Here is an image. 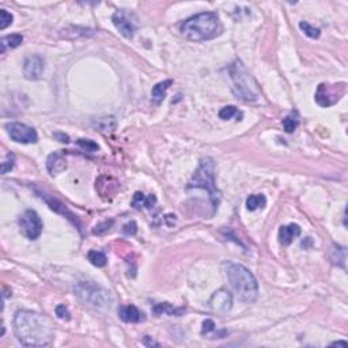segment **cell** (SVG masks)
Listing matches in <instances>:
<instances>
[{
	"label": "cell",
	"mask_w": 348,
	"mask_h": 348,
	"mask_svg": "<svg viewBox=\"0 0 348 348\" xmlns=\"http://www.w3.org/2000/svg\"><path fill=\"white\" fill-rule=\"evenodd\" d=\"M330 261L333 265L345 268V261H347V249L344 246L333 245L330 249Z\"/></svg>",
	"instance_id": "obj_19"
},
{
	"label": "cell",
	"mask_w": 348,
	"mask_h": 348,
	"mask_svg": "<svg viewBox=\"0 0 348 348\" xmlns=\"http://www.w3.org/2000/svg\"><path fill=\"white\" fill-rule=\"evenodd\" d=\"M41 195V199L43 200H45L47 202V204L49 206V207L52 208L53 211H56L57 214H63L64 217L68 218L74 225H76V226H79V222H78V219L75 218V215L72 214L71 211H68V208L63 204V203H60L57 199L52 198V196H48V195H44V193H40Z\"/></svg>",
	"instance_id": "obj_15"
},
{
	"label": "cell",
	"mask_w": 348,
	"mask_h": 348,
	"mask_svg": "<svg viewBox=\"0 0 348 348\" xmlns=\"http://www.w3.org/2000/svg\"><path fill=\"white\" fill-rule=\"evenodd\" d=\"M14 165L15 156L10 152V154H7V156H6V160H3V163H2V174H7L9 171H11V170L14 169Z\"/></svg>",
	"instance_id": "obj_28"
},
{
	"label": "cell",
	"mask_w": 348,
	"mask_h": 348,
	"mask_svg": "<svg viewBox=\"0 0 348 348\" xmlns=\"http://www.w3.org/2000/svg\"><path fill=\"white\" fill-rule=\"evenodd\" d=\"M6 131L9 136L17 143H24V144H30V143H37L38 135L36 129L29 127L22 122H9L6 124Z\"/></svg>",
	"instance_id": "obj_9"
},
{
	"label": "cell",
	"mask_w": 348,
	"mask_h": 348,
	"mask_svg": "<svg viewBox=\"0 0 348 348\" xmlns=\"http://www.w3.org/2000/svg\"><path fill=\"white\" fill-rule=\"evenodd\" d=\"M215 330V322L212 320H204L203 321V328H202V333L207 334L211 333Z\"/></svg>",
	"instance_id": "obj_32"
},
{
	"label": "cell",
	"mask_w": 348,
	"mask_h": 348,
	"mask_svg": "<svg viewBox=\"0 0 348 348\" xmlns=\"http://www.w3.org/2000/svg\"><path fill=\"white\" fill-rule=\"evenodd\" d=\"M14 330L19 343L26 347H45L52 343L55 330L45 315L30 310H19L14 317Z\"/></svg>",
	"instance_id": "obj_1"
},
{
	"label": "cell",
	"mask_w": 348,
	"mask_h": 348,
	"mask_svg": "<svg viewBox=\"0 0 348 348\" xmlns=\"http://www.w3.org/2000/svg\"><path fill=\"white\" fill-rule=\"evenodd\" d=\"M185 311L184 307L181 309H177L174 307L173 305L170 303H155L152 306V313L155 315H162V314H167V315H181Z\"/></svg>",
	"instance_id": "obj_20"
},
{
	"label": "cell",
	"mask_w": 348,
	"mask_h": 348,
	"mask_svg": "<svg viewBox=\"0 0 348 348\" xmlns=\"http://www.w3.org/2000/svg\"><path fill=\"white\" fill-rule=\"evenodd\" d=\"M181 32L191 41H208L223 32L221 18L217 13H200L187 19Z\"/></svg>",
	"instance_id": "obj_2"
},
{
	"label": "cell",
	"mask_w": 348,
	"mask_h": 348,
	"mask_svg": "<svg viewBox=\"0 0 348 348\" xmlns=\"http://www.w3.org/2000/svg\"><path fill=\"white\" fill-rule=\"evenodd\" d=\"M226 275L231 287L238 296V299L245 303H252L259 296V283L249 269L235 263L225 264Z\"/></svg>",
	"instance_id": "obj_3"
},
{
	"label": "cell",
	"mask_w": 348,
	"mask_h": 348,
	"mask_svg": "<svg viewBox=\"0 0 348 348\" xmlns=\"http://www.w3.org/2000/svg\"><path fill=\"white\" fill-rule=\"evenodd\" d=\"M112 226H113V221L102 222V223H99L98 226L94 227L93 233H94L95 235H102V234H105V233H108Z\"/></svg>",
	"instance_id": "obj_29"
},
{
	"label": "cell",
	"mask_w": 348,
	"mask_h": 348,
	"mask_svg": "<svg viewBox=\"0 0 348 348\" xmlns=\"http://www.w3.org/2000/svg\"><path fill=\"white\" fill-rule=\"evenodd\" d=\"M122 231H124V234H127V235H135L137 233L136 223H135L133 221L129 222V223H127L125 226L122 227Z\"/></svg>",
	"instance_id": "obj_33"
},
{
	"label": "cell",
	"mask_w": 348,
	"mask_h": 348,
	"mask_svg": "<svg viewBox=\"0 0 348 348\" xmlns=\"http://www.w3.org/2000/svg\"><path fill=\"white\" fill-rule=\"evenodd\" d=\"M332 347H343V348H347L348 347V343L347 341H334V343L330 344Z\"/></svg>",
	"instance_id": "obj_34"
},
{
	"label": "cell",
	"mask_w": 348,
	"mask_h": 348,
	"mask_svg": "<svg viewBox=\"0 0 348 348\" xmlns=\"http://www.w3.org/2000/svg\"><path fill=\"white\" fill-rule=\"evenodd\" d=\"M156 203V198L154 195H148L146 196L144 193L141 192H136L133 195V200H132V206L137 210H140L141 207L143 208H152L155 206Z\"/></svg>",
	"instance_id": "obj_17"
},
{
	"label": "cell",
	"mask_w": 348,
	"mask_h": 348,
	"mask_svg": "<svg viewBox=\"0 0 348 348\" xmlns=\"http://www.w3.org/2000/svg\"><path fill=\"white\" fill-rule=\"evenodd\" d=\"M171 85H173V80L167 79V80H163V82H159V83H156V85L152 87V93H151V95H152V101H154L156 105H159L160 102L165 99L166 91L169 90V87Z\"/></svg>",
	"instance_id": "obj_18"
},
{
	"label": "cell",
	"mask_w": 348,
	"mask_h": 348,
	"mask_svg": "<svg viewBox=\"0 0 348 348\" xmlns=\"http://www.w3.org/2000/svg\"><path fill=\"white\" fill-rule=\"evenodd\" d=\"M76 144L80 146L82 148H85L87 151H97L98 150V144L93 140H87V139H79L76 140Z\"/></svg>",
	"instance_id": "obj_30"
},
{
	"label": "cell",
	"mask_w": 348,
	"mask_h": 348,
	"mask_svg": "<svg viewBox=\"0 0 348 348\" xmlns=\"http://www.w3.org/2000/svg\"><path fill=\"white\" fill-rule=\"evenodd\" d=\"M299 29H301L302 32H303L307 37H310V38H318L321 36L320 29L311 26L310 24H307V22H305V21L299 22Z\"/></svg>",
	"instance_id": "obj_26"
},
{
	"label": "cell",
	"mask_w": 348,
	"mask_h": 348,
	"mask_svg": "<svg viewBox=\"0 0 348 348\" xmlns=\"http://www.w3.org/2000/svg\"><path fill=\"white\" fill-rule=\"evenodd\" d=\"M14 17L13 14H10L7 10H0V30H5L13 24Z\"/></svg>",
	"instance_id": "obj_27"
},
{
	"label": "cell",
	"mask_w": 348,
	"mask_h": 348,
	"mask_svg": "<svg viewBox=\"0 0 348 348\" xmlns=\"http://www.w3.org/2000/svg\"><path fill=\"white\" fill-rule=\"evenodd\" d=\"M267 206V198L264 195H250L246 199V208L249 211H256L259 208H264Z\"/></svg>",
	"instance_id": "obj_22"
},
{
	"label": "cell",
	"mask_w": 348,
	"mask_h": 348,
	"mask_svg": "<svg viewBox=\"0 0 348 348\" xmlns=\"http://www.w3.org/2000/svg\"><path fill=\"white\" fill-rule=\"evenodd\" d=\"M208 306H210V309H211L212 311H217V313H227V311L231 309V306H233V295L230 294V291H227L225 288L218 290V291L214 292L211 298H210Z\"/></svg>",
	"instance_id": "obj_12"
},
{
	"label": "cell",
	"mask_w": 348,
	"mask_h": 348,
	"mask_svg": "<svg viewBox=\"0 0 348 348\" xmlns=\"http://www.w3.org/2000/svg\"><path fill=\"white\" fill-rule=\"evenodd\" d=\"M118 315L124 322H140L144 320V314L135 305H122L118 307Z\"/></svg>",
	"instance_id": "obj_14"
},
{
	"label": "cell",
	"mask_w": 348,
	"mask_h": 348,
	"mask_svg": "<svg viewBox=\"0 0 348 348\" xmlns=\"http://www.w3.org/2000/svg\"><path fill=\"white\" fill-rule=\"evenodd\" d=\"M56 315L60 318V320H66L70 321L71 320V313L70 310L67 309L66 305H59L56 307Z\"/></svg>",
	"instance_id": "obj_31"
},
{
	"label": "cell",
	"mask_w": 348,
	"mask_h": 348,
	"mask_svg": "<svg viewBox=\"0 0 348 348\" xmlns=\"http://www.w3.org/2000/svg\"><path fill=\"white\" fill-rule=\"evenodd\" d=\"M47 169L51 176H56V174L61 173V171H64L67 169L66 155H64L63 151L52 152L51 155L48 156Z\"/></svg>",
	"instance_id": "obj_13"
},
{
	"label": "cell",
	"mask_w": 348,
	"mask_h": 348,
	"mask_svg": "<svg viewBox=\"0 0 348 348\" xmlns=\"http://www.w3.org/2000/svg\"><path fill=\"white\" fill-rule=\"evenodd\" d=\"M55 136L59 137V139H61V140H63V143H68V141H70V137L67 136V135H64V133H56Z\"/></svg>",
	"instance_id": "obj_35"
},
{
	"label": "cell",
	"mask_w": 348,
	"mask_h": 348,
	"mask_svg": "<svg viewBox=\"0 0 348 348\" xmlns=\"http://www.w3.org/2000/svg\"><path fill=\"white\" fill-rule=\"evenodd\" d=\"M188 189H204L210 195L212 204V214H215L218 206L221 203V192L215 185V162L212 158L207 156L200 160L198 170L195 171L193 177L189 181Z\"/></svg>",
	"instance_id": "obj_5"
},
{
	"label": "cell",
	"mask_w": 348,
	"mask_h": 348,
	"mask_svg": "<svg viewBox=\"0 0 348 348\" xmlns=\"http://www.w3.org/2000/svg\"><path fill=\"white\" fill-rule=\"evenodd\" d=\"M219 117L222 120H231L233 117H237L240 120V118H242V113L237 109V106L230 105V106H225V108L219 110Z\"/></svg>",
	"instance_id": "obj_25"
},
{
	"label": "cell",
	"mask_w": 348,
	"mask_h": 348,
	"mask_svg": "<svg viewBox=\"0 0 348 348\" xmlns=\"http://www.w3.org/2000/svg\"><path fill=\"white\" fill-rule=\"evenodd\" d=\"M19 229L21 233L29 238V240H37L38 237L43 233V222L37 212L33 210H26V211L19 218Z\"/></svg>",
	"instance_id": "obj_8"
},
{
	"label": "cell",
	"mask_w": 348,
	"mask_h": 348,
	"mask_svg": "<svg viewBox=\"0 0 348 348\" xmlns=\"http://www.w3.org/2000/svg\"><path fill=\"white\" fill-rule=\"evenodd\" d=\"M87 259H89L90 263L93 264L94 267H98V268H102V267H105L108 264L106 254L104 252H99V250H90L89 253H87Z\"/></svg>",
	"instance_id": "obj_24"
},
{
	"label": "cell",
	"mask_w": 348,
	"mask_h": 348,
	"mask_svg": "<svg viewBox=\"0 0 348 348\" xmlns=\"http://www.w3.org/2000/svg\"><path fill=\"white\" fill-rule=\"evenodd\" d=\"M45 60L40 55L29 56L24 63V75L29 80H40L44 75Z\"/></svg>",
	"instance_id": "obj_10"
},
{
	"label": "cell",
	"mask_w": 348,
	"mask_h": 348,
	"mask_svg": "<svg viewBox=\"0 0 348 348\" xmlns=\"http://www.w3.org/2000/svg\"><path fill=\"white\" fill-rule=\"evenodd\" d=\"M24 43V37L21 34H11L2 38V53H5L7 49H14L18 48L21 44Z\"/></svg>",
	"instance_id": "obj_21"
},
{
	"label": "cell",
	"mask_w": 348,
	"mask_h": 348,
	"mask_svg": "<svg viewBox=\"0 0 348 348\" xmlns=\"http://www.w3.org/2000/svg\"><path fill=\"white\" fill-rule=\"evenodd\" d=\"M345 86H347L345 83H337V85L321 83L315 91V102L322 108H329L332 105L337 104L345 93Z\"/></svg>",
	"instance_id": "obj_7"
},
{
	"label": "cell",
	"mask_w": 348,
	"mask_h": 348,
	"mask_svg": "<svg viewBox=\"0 0 348 348\" xmlns=\"http://www.w3.org/2000/svg\"><path fill=\"white\" fill-rule=\"evenodd\" d=\"M229 75L231 79V90L233 94L241 101L245 102H254L260 95V89L257 82L254 79L249 71L246 70L244 63L241 60H235L229 67Z\"/></svg>",
	"instance_id": "obj_4"
},
{
	"label": "cell",
	"mask_w": 348,
	"mask_h": 348,
	"mask_svg": "<svg viewBox=\"0 0 348 348\" xmlns=\"http://www.w3.org/2000/svg\"><path fill=\"white\" fill-rule=\"evenodd\" d=\"M112 22L118 32L125 38H132L136 32V24L132 21V17L125 11H116L112 17Z\"/></svg>",
	"instance_id": "obj_11"
},
{
	"label": "cell",
	"mask_w": 348,
	"mask_h": 348,
	"mask_svg": "<svg viewBox=\"0 0 348 348\" xmlns=\"http://www.w3.org/2000/svg\"><path fill=\"white\" fill-rule=\"evenodd\" d=\"M75 296L85 306L95 310H108L113 305L112 292L94 282H79L74 287Z\"/></svg>",
	"instance_id": "obj_6"
},
{
	"label": "cell",
	"mask_w": 348,
	"mask_h": 348,
	"mask_svg": "<svg viewBox=\"0 0 348 348\" xmlns=\"http://www.w3.org/2000/svg\"><path fill=\"white\" fill-rule=\"evenodd\" d=\"M283 128H284V131L287 132V133H291V132H294L298 128V125H299V114H298V112H291V113H288L286 117L283 118Z\"/></svg>",
	"instance_id": "obj_23"
},
{
	"label": "cell",
	"mask_w": 348,
	"mask_h": 348,
	"mask_svg": "<svg viewBox=\"0 0 348 348\" xmlns=\"http://www.w3.org/2000/svg\"><path fill=\"white\" fill-rule=\"evenodd\" d=\"M301 235V227L295 225V223H291V225H287V226H282L279 229V241L282 245H290L292 241L298 238Z\"/></svg>",
	"instance_id": "obj_16"
}]
</instances>
